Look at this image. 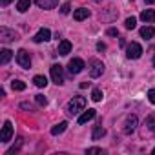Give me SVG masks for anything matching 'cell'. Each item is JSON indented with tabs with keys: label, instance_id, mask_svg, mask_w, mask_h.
I'll list each match as a JSON object with an SVG mask.
<instances>
[{
	"label": "cell",
	"instance_id": "1",
	"mask_svg": "<svg viewBox=\"0 0 155 155\" xmlns=\"http://www.w3.org/2000/svg\"><path fill=\"white\" fill-rule=\"evenodd\" d=\"M84 108H86V99L81 97V95H77V97H73V99L69 101V104H68V113H69V115H77L79 111H82Z\"/></svg>",
	"mask_w": 155,
	"mask_h": 155
},
{
	"label": "cell",
	"instance_id": "2",
	"mask_svg": "<svg viewBox=\"0 0 155 155\" xmlns=\"http://www.w3.org/2000/svg\"><path fill=\"white\" fill-rule=\"evenodd\" d=\"M140 55H142V46L139 44V42H131V44H128V48H126V57L128 58H140Z\"/></svg>",
	"mask_w": 155,
	"mask_h": 155
},
{
	"label": "cell",
	"instance_id": "3",
	"mask_svg": "<svg viewBox=\"0 0 155 155\" xmlns=\"http://www.w3.org/2000/svg\"><path fill=\"white\" fill-rule=\"evenodd\" d=\"M49 71H51V79H53V82L60 86V84L64 82V71H62V66H60V64H53V66L49 68Z\"/></svg>",
	"mask_w": 155,
	"mask_h": 155
},
{
	"label": "cell",
	"instance_id": "4",
	"mask_svg": "<svg viewBox=\"0 0 155 155\" xmlns=\"http://www.w3.org/2000/svg\"><path fill=\"white\" fill-rule=\"evenodd\" d=\"M84 68H86V64H84V60H82V58H71V60H69V64H68V69H69V73H71V75H79Z\"/></svg>",
	"mask_w": 155,
	"mask_h": 155
},
{
	"label": "cell",
	"instance_id": "5",
	"mask_svg": "<svg viewBox=\"0 0 155 155\" xmlns=\"http://www.w3.org/2000/svg\"><path fill=\"white\" fill-rule=\"evenodd\" d=\"M17 62H18L20 68L29 69V68H31V57H29V53H28L26 49H20V51L17 53Z\"/></svg>",
	"mask_w": 155,
	"mask_h": 155
},
{
	"label": "cell",
	"instance_id": "6",
	"mask_svg": "<svg viewBox=\"0 0 155 155\" xmlns=\"http://www.w3.org/2000/svg\"><path fill=\"white\" fill-rule=\"evenodd\" d=\"M0 40L6 42V44H8V42H13V40H17V33L2 26V28H0Z\"/></svg>",
	"mask_w": 155,
	"mask_h": 155
},
{
	"label": "cell",
	"instance_id": "7",
	"mask_svg": "<svg viewBox=\"0 0 155 155\" xmlns=\"http://www.w3.org/2000/svg\"><path fill=\"white\" fill-rule=\"evenodd\" d=\"M104 71V64L101 60H91V69H90V75L93 77V79H97V77H101Z\"/></svg>",
	"mask_w": 155,
	"mask_h": 155
},
{
	"label": "cell",
	"instance_id": "8",
	"mask_svg": "<svg viewBox=\"0 0 155 155\" xmlns=\"http://www.w3.org/2000/svg\"><path fill=\"white\" fill-rule=\"evenodd\" d=\"M51 38V31L48 29V28H42L35 37H33V42H37V44H40V42H48Z\"/></svg>",
	"mask_w": 155,
	"mask_h": 155
},
{
	"label": "cell",
	"instance_id": "9",
	"mask_svg": "<svg viewBox=\"0 0 155 155\" xmlns=\"http://www.w3.org/2000/svg\"><path fill=\"white\" fill-rule=\"evenodd\" d=\"M11 135H13V124L9 120L4 122V128H2V142H9L11 140Z\"/></svg>",
	"mask_w": 155,
	"mask_h": 155
},
{
	"label": "cell",
	"instance_id": "10",
	"mask_svg": "<svg viewBox=\"0 0 155 155\" xmlns=\"http://www.w3.org/2000/svg\"><path fill=\"white\" fill-rule=\"evenodd\" d=\"M135 128H137V117L135 115H130L128 119H126V124H124V133H133L135 131Z\"/></svg>",
	"mask_w": 155,
	"mask_h": 155
},
{
	"label": "cell",
	"instance_id": "11",
	"mask_svg": "<svg viewBox=\"0 0 155 155\" xmlns=\"http://www.w3.org/2000/svg\"><path fill=\"white\" fill-rule=\"evenodd\" d=\"M88 17H90V9H86V8H79V9H75V13H73V18L77 22H82Z\"/></svg>",
	"mask_w": 155,
	"mask_h": 155
},
{
	"label": "cell",
	"instance_id": "12",
	"mask_svg": "<svg viewBox=\"0 0 155 155\" xmlns=\"http://www.w3.org/2000/svg\"><path fill=\"white\" fill-rule=\"evenodd\" d=\"M35 4H37L40 9H53V8L58 4V0H35Z\"/></svg>",
	"mask_w": 155,
	"mask_h": 155
},
{
	"label": "cell",
	"instance_id": "13",
	"mask_svg": "<svg viewBox=\"0 0 155 155\" xmlns=\"http://www.w3.org/2000/svg\"><path fill=\"white\" fill-rule=\"evenodd\" d=\"M71 42L69 40H60V44H58V55H62V57H66L68 53H71Z\"/></svg>",
	"mask_w": 155,
	"mask_h": 155
},
{
	"label": "cell",
	"instance_id": "14",
	"mask_svg": "<svg viewBox=\"0 0 155 155\" xmlns=\"http://www.w3.org/2000/svg\"><path fill=\"white\" fill-rule=\"evenodd\" d=\"M140 20H142V22H148V24L155 22V11H153V9H144V11L140 13Z\"/></svg>",
	"mask_w": 155,
	"mask_h": 155
},
{
	"label": "cell",
	"instance_id": "15",
	"mask_svg": "<svg viewBox=\"0 0 155 155\" xmlns=\"http://www.w3.org/2000/svg\"><path fill=\"white\" fill-rule=\"evenodd\" d=\"M95 115H97V111H95V110H88V111H84V113L79 117V124H86L88 120L95 119Z\"/></svg>",
	"mask_w": 155,
	"mask_h": 155
},
{
	"label": "cell",
	"instance_id": "16",
	"mask_svg": "<svg viewBox=\"0 0 155 155\" xmlns=\"http://www.w3.org/2000/svg\"><path fill=\"white\" fill-rule=\"evenodd\" d=\"M140 37L142 38H155V28H151V26L140 28Z\"/></svg>",
	"mask_w": 155,
	"mask_h": 155
},
{
	"label": "cell",
	"instance_id": "17",
	"mask_svg": "<svg viewBox=\"0 0 155 155\" xmlns=\"http://www.w3.org/2000/svg\"><path fill=\"white\" fill-rule=\"evenodd\" d=\"M11 57H13V51H9V49H2V51H0V64L6 66V64L11 60Z\"/></svg>",
	"mask_w": 155,
	"mask_h": 155
},
{
	"label": "cell",
	"instance_id": "18",
	"mask_svg": "<svg viewBox=\"0 0 155 155\" xmlns=\"http://www.w3.org/2000/svg\"><path fill=\"white\" fill-rule=\"evenodd\" d=\"M66 128H68V122H66V120H62V122H58L57 126H53V128H51V135H60V133H64V131H66Z\"/></svg>",
	"mask_w": 155,
	"mask_h": 155
},
{
	"label": "cell",
	"instance_id": "19",
	"mask_svg": "<svg viewBox=\"0 0 155 155\" xmlns=\"http://www.w3.org/2000/svg\"><path fill=\"white\" fill-rule=\"evenodd\" d=\"M33 84L37 88H46L48 86V79H46V77H42V75H35L33 77Z\"/></svg>",
	"mask_w": 155,
	"mask_h": 155
},
{
	"label": "cell",
	"instance_id": "20",
	"mask_svg": "<svg viewBox=\"0 0 155 155\" xmlns=\"http://www.w3.org/2000/svg\"><path fill=\"white\" fill-rule=\"evenodd\" d=\"M106 135V130L102 128V124H99V126H95V130H93V133H91V139L93 140H99L101 137H104Z\"/></svg>",
	"mask_w": 155,
	"mask_h": 155
},
{
	"label": "cell",
	"instance_id": "21",
	"mask_svg": "<svg viewBox=\"0 0 155 155\" xmlns=\"http://www.w3.org/2000/svg\"><path fill=\"white\" fill-rule=\"evenodd\" d=\"M29 6H31V0H18L17 9H18L20 13H24V11H28V9H29Z\"/></svg>",
	"mask_w": 155,
	"mask_h": 155
},
{
	"label": "cell",
	"instance_id": "22",
	"mask_svg": "<svg viewBox=\"0 0 155 155\" xmlns=\"http://www.w3.org/2000/svg\"><path fill=\"white\" fill-rule=\"evenodd\" d=\"M11 88H13L15 91H24V90H26V82H22V81H13V82H11Z\"/></svg>",
	"mask_w": 155,
	"mask_h": 155
},
{
	"label": "cell",
	"instance_id": "23",
	"mask_svg": "<svg viewBox=\"0 0 155 155\" xmlns=\"http://www.w3.org/2000/svg\"><path fill=\"white\" fill-rule=\"evenodd\" d=\"M146 126L150 128V131H151V133H155V113H151V115L146 119Z\"/></svg>",
	"mask_w": 155,
	"mask_h": 155
},
{
	"label": "cell",
	"instance_id": "24",
	"mask_svg": "<svg viewBox=\"0 0 155 155\" xmlns=\"http://www.w3.org/2000/svg\"><path fill=\"white\" fill-rule=\"evenodd\" d=\"M137 26V18L135 17H128L126 18V29H133Z\"/></svg>",
	"mask_w": 155,
	"mask_h": 155
},
{
	"label": "cell",
	"instance_id": "25",
	"mask_svg": "<svg viewBox=\"0 0 155 155\" xmlns=\"http://www.w3.org/2000/svg\"><path fill=\"white\" fill-rule=\"evenodd\" d=\"M91 99H93L95 102H101V101H102V91H101V90H93Z\"/></svg>",
	"mask_w": 155,
	"mask_h": 155
},
{
	"label": "cell",
	"instance_id": "26",
	"mask_svg": "<svg viewBox=\"0 0 155 155\" xmlns=\"http://www.w3.org/2000/svg\"><path fill=\"white\" fill-rule=\"evenodd\" d=\"M69 9H71V4H69V2H66V4H62L60 13H62V15H68V13H69Z\"/></svg>",
	"mask_w": 155,
	"mask_h": 155
},
{
	"label": "cell",
	"instance_id": "27",
	"mask_svg": "<svg viewBox=\"0 0 155 155\" xmlns=\"http://www.w3.org/2000/svg\"><path fill=\"white\" fill-rule=\"evenodd\" d=\"M37 102H38L40 106H46V104H48V99H46L44 95H37Z\"/></svg>",
	"mask_w": 155,
	"mask_h": 155
},
{
	"label": "cell",
	"instance_id": "28",
	"mask_svg": "<svg viewBox=\"0 0 155 155\" xmlns=\"http://www.w3.org/2000/svg\"><path fill=\"white\" fill-rule=\"evenodd\" d=\"M148 99H150L151 104H155V90H150L148 91Z\"/></svg>",
	"mask_w": 155,
	"mask_h": 155
},
{
	"label": "cell",
	"instance_id": "29",
	"mask_svg": "<svg viewBox=\"0 0 155 155\" xmlns=\"http://www.w3.org/2000/svg\"><path fill=\"white\" fill-rule=\"evenodd\" d=\"M108 35H110V37H117V35H119V31H117L115 28H110V29H108Z\"/></svg>",
	"mask_w": 155,
	"mask_h": 155
},
{
	"label": "cell",
	"instance_id": "30",
	"mask_svg": "<svg viewBox=\"0 0 155 155\" xmlns=\"http://www.w3.org/2000/svg\"><path fill=\"white\" fill-rule=\"evenodd\" d=\"M88 153H90V155H91V153H102V150H101V148H90Z\"/></svg>",
	"mask_w": 155,
	"mask_h": 155
},
{
	"label": "cell",
	"instance_id": "31",
	"mask_svg": "<svg viewBox=\"0 0 155 155\" xmlns=\"http://www.w3.org/2000/svg\"><path fill=\"white\" fill-rule=\"evenodd\" d=\"M97 49H99V51H104V49H106V44L99 42V44H97Z\"/></svg>",
	"mask_w": 155,
	"mask_h": 155
},
{
	"label": "cell",
	"instance_id": "32",
	"mask_svg": "<svg viewBox=\"0 0 155 155\" xmlns=\"http://www.w3.org/2000/svg\"><path fill=\"white\" fill-rule=\"evenodd\" d=\"M22 108H24V110H31V106H29L28 102H22Z\"/></svg>",
	"mask_w": 155,
	"mask_h": 155
},
{
	"label": "cell",
	"instance_id": "33",
	"mask_svg": "<svg viewBox=\"0 0 155 155\" xmlns=\"http://www.w3.org/2000/svg\"><path fill=\"white\" fill-rule=\"evenodd\" d=\"M9 2H11V0H0V4H2V6H8Z\"/></svg>",
	"mask_w": 155,
	"mask_h": 155
},
{
	"label": "cell",
	"instance_id": "34",
	"mask_svg": "<svg viewBox=\"0 0 155 155\" xmlns=\"http://www.w3.org/2000/svg\"><path fill=\"white\" fill-rule=\"evenodd\" d=\"M88 86H90V82H81V88H82V90H84V88H88Z\"/></svg>",
	"mask_w": 155,
	"mask_h": 155
},
{
	"label": "cell",
	"instance_id": "35",
	"mask_svg": "<svg viewBox=\"0 0 155 155\" xmlns=\"http://www.w3.org/2000/svg\"><path fill=\"white\" fill-rule=\"evenodd\" d=\"M144 2H146V4H153V2H155V0H144Z\"/></svg>",
	"mask_w": 155,
	"mask_h": 155
},
{
	"label": "cell",
	"instance_id": "36",
	"mask_svg": "<svg viewBox=\"0 0 155 155\" xmlns=\"http://www.w3.org/2000/svg\"><path fill=\"white\" fill-rule=\"evenodd\" d=\"M153 64H155V58H153Z\"/></svg>",
	"mask_w": 155,
	"mask_h": 155
},
{
	"label": "cell",
	"instance_id": "37",
	"mask_svg": "<svg viewBox=\"0 0 155 155\" xmlns=\"http://www.w3.org/2000/svg\"><path fill=\"white\" fill-rule=\"evenodd\" d=\"M153 153H155V150H153Z\"/></svg>",
	"mask_w": 155,
	"mask_h": 155
}]
</instances>
